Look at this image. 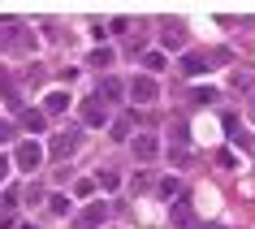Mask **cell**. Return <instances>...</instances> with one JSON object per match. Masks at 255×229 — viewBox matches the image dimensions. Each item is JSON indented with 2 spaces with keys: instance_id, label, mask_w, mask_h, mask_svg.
<instances>
[{
  "instance_id": "cell-1",
  "label": "cell",
  "mask_w": 255,
  "mask_h": 229,
  "mask_svg": "<svg viewBox=\"0 0 255 229\" xmlns=\"http://www.w3.org/2000/svg\"><path fill=\"white\" fill-rule=\"evenodd\" d=\"M78 117H82V125L100 130V125H108V104L100 100V95H82V104H78Z\"/></svg>"
},
{
  "instance_id": "cell-2",
  "label": "cell",
  "mask_w": 255,
  "mask_h": 229,
  "mask_svg": "<svg viewBox=\"0 0 255 229\" xmlns=\"http://www.w3.org/2000/svg\"><path fill=\"white\" fill-rule=\"evenodd\" d=\"M78 143H82V130H61V134L48 138V156H52V160H69V156L78 151Z\"/></svg>"
},
{
  "instance_id": "cell-3",
  "label": "cell",
  "mask_w": 255,
  "mask_h": 229,
  "mask_svg": "<svg viewBox=\"0 0 255 229\" xmlns=\"http://www.w3.org/2000/svg\"><path fill=\"white\" fill-rule=\"evenodd\" d=\"M126 91H130V100H134V104H156V100H160V87H156V78H151V74L130 78V82H126Z\"/></svg>"
},
{
  "instance_id": "cell-4",
  "label": "cell",
  "mask_w": 255,
  "mask_h": 229,
  "mask_svg": "<svg viewBox=\"0 0 255 229\" xmlns=\"http://www.w3.org/2000/svg\"><path fill=\"white\" fill-rule=\"evenodd\" d=\"M13 160H17V169H22V173H35V169H39V160H43V147L35 143V138H26V143H17Z\"/></svg>"
},
{
  "instance_id": "cell-5",
  "label": "cell",
  "mask_w": 255,
  "mask_h": 229,
  "mask_svg": "<svg viewBox=\"0 0 255 229\" xmlns=\"http://www.w3.org/2000/svg\"><path fill=\"white\" fill-rule=\"evenodd\" d=\"M108 212H113V208H108L104 199L87 203V208H82V216H78V229H100V225L108 221Z\"/></svg>"
},
{
  "instance_id": "cell-6",
  "label": "cell",
  "mask_w": 255,
  "mask_h": 229,
  "mask_svg": "<svg viewBox=\"0 0 255 229\" xmlns=\"http://www.w3.org/2000/svg\"><path fill=\"white\" fill-rule=\"evenodd\" d=\"M212 69V56L208 52H186L182 56V78H199V74H208Z\"/></svg>"
},
{
  "instance_id": "cell-7",
  "label": "cell",
  "mask_w": 255,
  "mask_h": 229,
  "mask_svg": "<svg viewBox=\"0 0 255 229\" xmlns=\"http://www.w3.org/2000/svg\"><path fill=\"white\" fill-rule=\"evenodd\" d=\"M160 39H164V48H182L186 43V30H182L177 17H160Z\"/></svg>"
},
{
  "instance_id": "cell-8",
  "label": "cell",
  "mask_w": 255,
  "mask_h": 229,
  "mask_svg": "<svg viewBox=\"0 0 255 229\" xmlns=\"http://www.w3.org/2000/svg\"><path fill=\"white\" fill-rule=\"evenodd\" d=\"M130 147H134V156H138V160H156L160 143H156V134H138L134 143H130Z\"/></svg>"
},
{
  "instance_id": "cell-9",
  "label": "cell",
  "mask_w": 255,
  "mask_h": 229,
  "mask_svg": "<svg viewBox=\"0 0 255 229\" xmlns=\"http://www.w3.org/2000/svg\"><path fill=\"white\" fill-rule=\"evenodd\" d=\"M121 95H126V82L121 78H100V100L104 104H117Z\"/></svg>"
},
{
  "instance_id": "cell-10",
  "label": "cell",
  "mask_w": 255,
  "mask_h": 229,
  "mask_svg": "<svg viewBox=\"0 0 255 229\" xmlns=\"http://www.w3.org/2000/svg\"><path fill=\"white\" fill-rule=\"evenodd\" d=\"M65 108H69V95H65V91L43 95V117H48V113H65Z\"/></svg>"
},
{
  "instance_id": "cell-11",
  "label": "cell",
  "mask_w": 255,
  "mask_h": 229,
  "mask_svg": "<svg viewBox=\"0 0 255 229\" xmlns=\"http://www.w3.org/2000/svg\"><path fill=\"white\" fill-rule=\"evenodd\" d=\"M43 125H48V117H43V113H35V108H22V130H35V134H39Z\"/></svg>"
},
{
  "instance_id": "cell-12",
  "label": "cell",
  "mask_w": 255,
  "mask_h": 229,
  "mask_svg": "<svg viewBox=\"0 0 255 229\" xmlns=\"http://www.w3.org/2000/svg\"><path fill=\"white\" fill-rule=\"evenodd\" d=\"M95 186H108V190H117V186H121V173H117V169H100Z\"/></svg>"
},
{
  "instance_id": "cell-13",
  "label": "cell",
  "mask_w": 255,
  "mask_h": 229,
  "mask_svg": "<svg viewBox=\"0 0 255 229\" xmlns=\"http://www.w3.org/2000/svg\"><path fill=\"white\" fill-rule=\"evenodd\" d=\"M156 190H160L164 199H173V195H182V182H177V177H160V182H156Z\"/></svg>"
},
{
  "instance_id": "cell-14",
  "label": "cell",
  "mask_w": 255,
  "mask_h": 229,
  "mask_svg": "<svg viewBox=\"0 0 255 229\" xmlns=\"http://www.w3.org/2000/svg\"><path fill=\"white\" fill-rule=\"evenodd\" d=\"M143 69H147V74H160L164 69V52H143Z\"/></svg>"
},
{
  "instance_id": "cell-15",
  "label": "cell",
  "mask_w": 255,
  "mask_h": 229,
  "mask_svg": "<svg viewBox=\"0 0 255 229\" xmlns=\"http://www.w3.org/2000/svg\"><path fill=\"white\" fill-rule=\"evenodd\" d=\"M74 195H78V199H91L95 195V177H78V182H74Z\"/></svg>"
},
{
  "instance_id": "cell-16",
  "label": "cell",
  "mask_w": 255,
  "mask_h": 229,
  "mask_svg": "<svg viewBox=\"0 0 255 229\" xmlns=\"http://www.w3.org/2000/svg\"><path fill=\"white\" fill-rule=\"evenodd\" d=\"M190 100H195V104H212L216 91H212V87H190Z\"/></svg>"
},
{
  "instance_id": "cell-17",
  "label": "cell",
  "mask_w": 255,
  "mask_h": 229,
  "mask_svg": "<svg viewBox=\"0 0 255 229\" xmlns=\"http://www.w3.org/2000/svg\"><path fill=\"white\" fill-rule=\"evenodd\" d=\"M17 199H22V195H17V186H9L4 195H0V203H4V216H9V212H17Z\"/></svg>"
},
{
  "instance_id": "cell-18",
  "label": "cell",
  "mask_w": 255,
  "mask_h": 229,
  "mask_svg": "<svg viewBox=\"0 0 255 229\" xmlns=\"http://www.w3.org/2000/svg\"><path fill=\"white\" fill-rule=\"evenodd\" d=\"M108 134H113V138H130V117H117V121H113V130H108Z\"/></svg>"
},
{
  "instance_id": "cell-19",
  "label": "cell",
  "mask_w": 255,
  "mask_h": 229,
  "mask_svg": "<svg viewBox=\"0 0 255 229\" xmlns=\"http://www.w3.org/2000/svg\"><path fill=\"white\" fill-rule=\"evenodd\" d=\"M108 61H113V48H95V52H91V65L95 69H104Z\"/></svg>"
},
{
  "instance_id": "cell-20",
  "label": "cell",
  "mask_w": 255,
  "mask_h": 229,
  "mask_svg": "<svg viewBox=\"0 0 255 229\" xmlns=\"http://www.w3.org/2000/svg\"><path fill=\"white\" fill-rule=\"evenodd\" d=\"M48 208H52L56 216H65L69 212V199H65V195H48Z\"/></svg>"
},
{
  "instance_id": "cell-21",
  "label": "cell",
  "mask_w": 255,
  "mask_h": 229,
  "mask_svg": "<svg viewBox=\"0 0 255 229\" xmlns=\"http://www.w3.org/2000/svg\"><path fill=\"white\" fill-rule=\"evenodd\" d=\"M130 26H134L130 17H117V22H113V26H108V30H113V35H126V30H130Z\"/></svg>"
},
{
  "instance_id": "cell-22",
  "label": "cell",
  "mask_w": 255,
  "mask_h": 229,
  "mask_svg": "<svg viewBox=\"0 0 255 229\" xmlns=\"http://www.w3.org/2000/svg\"><path fill=\"white\" fill-rule=\"evenodd\" d=\"M216 164H221V169H234L238 160H234V151H216Z\"/></svg>"
},
{
  "instance_id": "cell-23",
  "label": "cell",
  "mask_w": 255,
  "mask_h": 229,
  "mask_svg": "<svg viewBox=\"0 0 255 229\" xmlns=\"http://www.w3.org/2000/svg\"><path fill=\"white\" fill-rule=\"evenodd\" d=\"M9 138H13V125H9V121H4V117H0V147H4Z\"/></svg>"
},
{
  "instance_id": "cell-24",
  "label": "cell",
  "mask_w": 255,
  "mask_h": 229,
  "mask_svg": "<svg viewBox=\"0 0 255 229\" xmlns=\"http://www.w3.org/2000/svg\"><path fill=\"white\" fill-rule=\"evenodd\" d=\"M9 177V156H0V182Z\"/></svg>"
},
{
  "instance_id": "cell-25",
  "label": "cell",
  "mask_w": 255,
  "mask_h": 229,
  "mask_svg": "<svg viewBox=\"0 0 255 229\" xmlns=\"http://www.w3.org/2000/svg\"><path fill=\"white\" fill-rule=\"evenodd\" d=\"M251 108H255V95H251Z\"/></svg>"
}]
</instances>
